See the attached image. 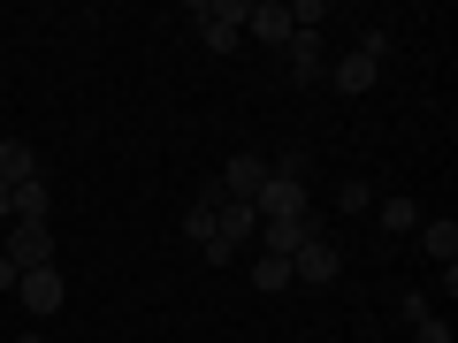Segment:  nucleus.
Wrapping results in <instances>:
<instances>
[{"label": "nucleus", "instance_id": "f257e3e1", "mask_svg": "<svg viewBox=\"0 0 458 343\" xmlns=\"http://www.w3.org/2000/svg\"><path fill=\"white\" fill-rule=\"evenodd\" d=\"M245 8H252V0H191L199 46H207V54H237V46H245Z\"/></svg>", "mask_w": 458, "mask_h": 343}, {"label": "nucleus", "instance_id": "f03ea898", "mask_svg": "<svg viewBox=\"0 0 458 343\" xmlns=\"http://www.w3.org/2000/svg\"><path fill=\"white\" fill-rule=\"evenodd\" d=\"M0 260L16 267V275L54 267V229H47V222H8V229H0Z\"/></svg>", "mask_w": 458, "mask_h": 343}, {"label": "nucleus", "instance_id": "7ed1b4c3", "mask_svg": "<svg viewBox=\"0 0 458 343\" xmlns=\"http://www.w3.org/2000/svg\"><path fill=\"white\" fill-rule=\"evenodd\" d=\"M16 297H23L31 321H54L62 297H69V282H62V267H31V275H16Z\"/></svg>", "mask_w": 458, "mask_h": 343}, {"label": "nucleus", "instance_id": "20e7f679", "mask_svg": "<svg viewBox=\"0 0 458 343\" xmlns=\"http://www.w3.org/2000/svg\"><path fill=\"white\" fill-rule=\"evenodd\" d=\"M344 275V252L328 245V237H313V245L291 252V282H313V290H328V282Z\"/></svg>", "mask_w": 458, "mask_h": 343}, {"label": "nucleus", "instance_id": "39448f33", "mask_svg": "<svg viewBox=\"0 0 458 343\" xmlns=\"http://www.w3.org/2000/svg\"><path fill=\"white\" fill-rule=\"evenodd\" d=\"M313 237H321V213H298V222H260V237H252V245H260L267 260H291V252L313 245Z\"/></svg>", "mask_w": 458, "mask_h": 343}, {"label": "nucleus", "instance_id": "423d86ee", "mask_svg": "<svg viewBox=\"0 0 458 343\" xmlns=\"http://www.w3.org/2000/svg\"><path fill=\"white\" fill-rule=\"evenodd\" d=\"M291 31H298V23H291V0H252V8H245V38H260V46H291Z\"/></svg>", "mask_w": 458, "mask_h": 343}, {"label": "nucleus", "instance_id": "0eeeda50", "mask_svg": "<svg viewBox=\"0 0 458 343\" xmlns=\"http://www.w3.org/2000/svg\"><path fill=\"white\" fill-rule=\"evenodd\" d=\"M252 213H260V222H298V213H313V198H306V183L267 176V183H260V198H252Z\"/></svg>", "mask_w": 458, "mask_h": 343}, {"label": "nucleus", "instance_id": "6e6552de", "mask_svg": "<svg viewBox=\"0 0 458 343\" xmlns=\"http://www.w3.org/2000/svg\"><path fill=\"white\" fill-rule=\"evenodd\" d=\"M321 77H328V92H336V99H360V92H375V84H382V62H367V54H344V62H328Z\"/></svg>", "mask_w": 458, "mask_h": 343}, {"label": "nucleus", "instance_id": "1a4fd4ad", "mask_svg": "<svg viewBox=\"0 0 458 343\" xmlns=\"http://www.w3.org/2000/svg\"><path fill=\"white\" fill-rule=\"evenodd\" d=\"M214 183H222L229 198H245V206H252V198H260V183H267V161H260V153H229Z\"/></svg>", "mask_w": 458, "mask_h": 343}, {"label": "nucleus", "instance_id": "9d476101", "mask_svg": "<svg viewBox=\"0 0 458 343\" xmlns=\"http://www.w3.org/2000/svg\"><path fill=\"white\" fill-rule=\"evenodd\" d=\"M283 77H291V84H321V38H313V31H291V46H283Z\"/></svg>", "mask_w": 458, "mask_h": 343}, {"label": "nucleus", "instance_id": "9b49d317", "mask_svg": "<svg viewBox=\"0 0 458 343\" xmlns=\"http://www.w3.org/2000/svg\"><path fill=\"white\" fill-rule=\"evenodd\" d=\"M420 245H428L436 267H451L458 260V222H451V213H420Z\"/></svg>", "mask_w": 458, "mask_h": 343}, {"label": "nucleus", "instance_id": "f8f14e48", "mask_svg": "<svg viewBox=\"0 0 458 343\" xmlns=\"http://www.w3.org/2000/svg\"><path fill=\"white\" fill-rule=\"evenodd\" d=\"M8 206H16V222H47V213H54V183H47V176L16 183V191H8Z\"/></svg>", "mask_w": 458, "mask_h": 343}, {"label": "nucleus", "instance_id": "ddd939ff", "mask_svg": "<svg viewBox=\"0 0 458 343\" xmlns=\"http://www.w3.org/2000/svg\"><path fill=\"white\" fill-rule=\"evenodd\" d=\"M31 176H38V153L23 146V138H0V183L16 191V183H31Z\"/></svg>", "mask_w": 458, "mask_h": 343}, {"label": "nucleus", "instance_id": "4468645a", "mask_svg": "<svg viewBox=\"0 0 458 343\" xmlns=\"http://www.w3.org/2000/svg\"><path fill=\"white\" fill-rule=\"evenodd\" d=\"M252 290H260V297L291 290V260H267V252H260V260H252Z\"/></svg>", "mask_w": 458, "mask_h": 343}, {"label": "nucleus", "instance_id": "2eb2a0df", "mask_svg": "<svg viewBox=\"0 0 458 343\" xmlns=\"http://www.w3.org/2000/svg\"><path fill=\"white\" fill-rule=\"evenodd\" d=\"M306 168H313V153H306V146H283L276 161H267V176H283V183H306Z\"/></svg>", "mask_w": 458, "mask_h": 343}, {"label": "nucleus", "instance_id": "dca6fc26", "mask_svg": "<svg viewBox=\"0 0 458 343\" xmlns=\"http://www.w3.org/2000/svg\"><path fill=\"white\" fill-rule=\"evenodd\" d=\"M382 229H390V237L420 229V206H412V198H382Z\"/></svg>", "mask_w": 458, "mask_h": 343}, {"label": "nucleus", "instance_id": "f3484780", "mask_svg": "<svg viewBox=\"0 0 458 343\" xmlns=\"http://www.w3.org/2000/svg\"><path fill=\"white\" fill-rule=\"evenodd\" d=\"M183 237L207 245V237H214V206H199V198H191V206H183Z\"/></svg>", "mask_w": 458, "mask_h": 343}, {"label": "nucleus", "instance_id": "a211bd4d", "mask_svg": "<svg viewBox=\"0 0 458 343\" xmlns=\"http://www.w3.org/2000/svg\"><path fill=\"white\" fill-rule=\"evenodd\" d=\"M367 206H375V191H367V183H344V191H336V213H367Z\"/></svg>", "mask_w": 458, "mask_h": 343}, {"label": "nucleus", "instance_id": "6ab92c4d", "mask_svg": "<svg viewBox=\"0 0 458 343\" xmlns=\"http://www.w3.org/2000/svg\"><path fill=\"white\" fill-rule=\"evenodd\" d=\"M412 343H451V321H443V313H428V321H412Z\"/></svg>", "mask_w": 458, "mask_h": 343}, {"label": "nucleus", "instance_id": "aec40b11", "mask_svg": "<svg viewBox=\"0 0 458 343\" xmlns=\"http://www.w3.org/2000/svg\"><path fill=\"white\" fill-rule=\"evenodd\" d=\"M397 313H405V321H428L436 305H428V290H405V297H397Z\"/></svg>", "mask_w": 458, "mask_h": 343}, {"label": "nucleus", "instance_id": "412c9836", "mask_svg": "<svg viewBox=\"0 0 458 343\" xmlns=\"http://www.w3.org/2000/svg\"><path fill=\"white\" fill-rule=\"evenodd\" d=\"M0 297H16V267L8 260H0Z\"/></svg>", "mask_w": 458, "mask_h": 343}, {"label": "nucleus", "instance_id": "4be33fe9", "mask_svg": "<svg viewBox=\"0 0 458 343\" xmlns=\"http://www.w3.org/2000/svg\"><path fill=\"white\" fill-rule=\"evenodd\" d=\"M8 222H16V206H8V183H0V229H8Z\"/></svg>", "mask_w": 458, "mask_h": 343}, {"label": "nucleus", "instance_id": "5701e85b", "mask_svg": "<svg viewBox=\"0 0 458 343\" xmlns=\"http://www.w3.org/2000/svg\"><path fill=\"white\" fill-rule=\"evenodd\" d=\"M16 343H54V336H38V328H31V336H16Z\"/></svg>", "mask_w": 458, "mask_h": 343}]
</instances>
